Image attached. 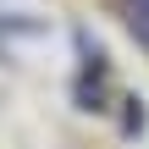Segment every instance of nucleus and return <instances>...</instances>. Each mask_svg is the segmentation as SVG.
I'll use <instances>...</instances> for the list:
<instances>
[{
  "label": "nucleus",
  "mask_w": 149,
  "mask_h": 149,
  "mask_svg": "<svg viewBox=\"0 0 149 149\" xmlns=\"http://www.w3.org/2000/svg\"><path fill=\"white\" fill-rule=\"evenodd\" d=\"M133 28L149 39V0H133Z\"/></svg>",
  "instance_id": "f257e3e1"
}]
</instances>
